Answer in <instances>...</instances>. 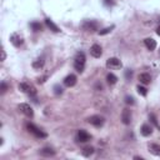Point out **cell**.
Wrapping results in <instances>:
<instances>
[{"instance_id": "18", "label": "cell", "mask_w": 160, "mask_h": 160, "mask_svg": "<svg viewBox=\"0 0 160 160\" xmlns=\"http://www.w3.org/2000/svg\"><path fill=\"white\" fill-rule=\"evenodd\" d=\"M149 151H150L151 154L159 156V155H160V145H158V144H150V145H149Z\"/></svg>"}, {"instance_id": "22", "label": "cell", "mask_w": 160, "mask_h": 160, "mask_svg": "<svg viewBox=\"0 0 160 160\" xmlns=\"http://www.w3.org/2000/svg\"><path fill=\"white\" fill-rule=\"evenodd\" d=\"M30 26H31V29H33L34 31H40V30L43 29V25H41L40 23H35V21H34V23H31V24H30Z\"/></svg>"}, {"instance_id": "23", "label": "cell", "mask_w": 160, "mask_h": 160, "mask_svg": "<svg viewBox=\"0 0 160 160\" xmlns=\"http://www.w3.org/2000/svg\"><path fill=\"white\" fill-rule=\"evenodd\" d=\"M136 90H138V93L141 95V97H146V94H148V89H146V88H144V86H141V85H138Z\"/></svg>"}, {"instance_id": "6", "label": "cell", "mask_w": 160, "mask_h": 160, "mask_svg": "<svg viewBox=\"0 0 160 160\" xmlns=\"http://www.w3.org/2000/svg\"><path fill=\"white\" fill-rule=\"evenodd\" d=\"M99 28V24L94 20H86L83 23V29L85 31H90V33H94V31H97Z\"/></svg>"}, {"instance_id": "4", "label": "cell", "mask_w": 160, "mask_h": 160, "mask_svg": "<svg viewBox=\"0 0 160 160\" xmlns=\"http://www.w3.org/2000/svg\"><path fill=\"white\" fill-rule=\"evenodd\" d=\"M106 67L110 70H118V69H121L123 64H121L120 59H118V58H110V59L106 60Z\"/></svg>"}, {"instance_id": "24", "label": "cell", "mask_w": 160, "mask_h": 160, "mask_svg": "<svg viewBox=\"0 0 160 160\" xmlns=\"http://www.w3.org/2000/svg\"><path fill=\"white\" fill-rule=\"evenodd\" d=\"M53 89H54V94H55V95H61V94H63V91H64V90H63V86H60L59 84L54 85V88H53Z\"/></svg>"}, {"instance_id": "9", "label": "cell", "mask_w": 160, "mask_h": 160, "mask_svg": "<svg viewBox=\"0 0 160 160\" xmlns=\"http://www.w3.org/2000/svg\"><path fill=\"white\" fill-rule=\"evenodd\" d=\"M10 41H11V44H13L14 46L19 48V46H21V45H23L24 39H23V37H21L20 34L14 33V34H11V37H10Z\"/></svg>"}, {"instance_id": "15", "label": "cell", "mask_w": 160, "mask_h": 160, "mask_svg": "<svg viewBox=\"0 0 160 160\" xmlns=\"http://www.w3.org/2000/svg\"><path fill=\"white\" fill-rule=\"evenodd\" d=\"M144 44H145V46L148 48V50H150V51L155 50V48H156V41H155L154 39H151V38H146V39L144 40Z\"/></svg>"}, {"instance_id": "30", "label": "cell", "mask_w": 160, "mask_h": 160, "mask_svg": "<svg viewBox=\"0 0 160 160\" xmlns=\"http://www.w3.org/2000/svg\"><path fill=\"white\" fill-rule=\"evenodd\" d=\"M104 3H105L106 5H110V6H111V5H114V3L111 2V0H104Z\"/></svg>"}, {"instance_id": "10", "label": "cell", "mask_w": 160, "mask_h": 160, "mask_svg": "<svg viewBox=\"0 0 160 160\" xmlns=\"http://www.w3.org/2000/svg\"><path fill=\"white\" fill-rule=\"evenodd\" d=\"M90 54H91V56H94V58H100L102 54H103L102 46L98 45V44H94V45L90 48Z\"/></svg>"}, {"instance_id": "17", "label": "cell", "mask_w": 160, "mask_h": 160, "mask_svg": "<svg viewBox=\"0 0 160 160\" xmlns=\"http://www.w3.org/2000/svg\"><path fill=\"white\" fill-rule=\"evenodd\" d=\"M139 80H140L141 84L146 85V84H149V83L151 81V76H150L148 73H143V74L139 75Z\"/></svg>"}, {"instance_id": "16", "label": "cell", "mask_w": 160, "mask_h": 160, "mask_svg": "<svg viewBox=\"0 0 160 160\" xmlns=\"http://www.w3.org/2000/svg\"><path fill=\"white\" fill-rule=\"evenodd\" d=\"M45 25L51 30V31H54V33H59L60 31V29L53 23V20H50V19H45Z\"/></svg>"}, {"instance_id": "13", "label": "cell", "mask_w": 160, "mask_h": 160, "mask_svg": "<svg viewBox=\"0 0 160 160\" xmlns=\"http://www.w3.org/2000/svg\"><path fill=\"white\" fill-rule=\"evenodd\" d=\"M153 134V126L150 124H144L141 126V135L143 136H149Z\"/></svg>"}, {"instance_id": "1", "label": "cell", "mask_w": 160, "mask_h": 160, "mask_svg": "<svg viewBox=\"0 0 160 160\" xmlns=\"http://www.w3.org/2000/svg\"><path fill=\"white\" fill-rule=\"evenodd\" d=\"M85 61H86V58H85V54L83 51H79L75 56V60H74V68L76 71L79 73H83L84 71V68H85Z\"/></svg>"}, {"instance_id": "3", "label": "cell", "mask_w": 160, "mask_h": 160, "mask_svg": "<svg viewBox=\"0 0 160 160\" xmlns=\"http://www.w3.org/2000/svg\"><path fill=\"white\" fill-rule=\"evenodd\" d=\"M19 89H20L23 93L28 94L30 98H33V97H35V95H37V89H35V86L31 85L30 83H20V84H19Z\"/></svg>"}, {"instance_id": "12", "label": "cell", "mask_w": 160, "mask_h": 160, "mask_svg": "<svg viewBox=\"0 0 160 160\" xmlns=\"http://www.w3.org/2000/svg\"><path fill=\"white\" fill-rule=\"evenodd\" d=\"M63 83L67 88H71V86H74L76 84V76L74 74H70V75H68L65 79H64Z\"/></svg>"}, {"instance_id": "28", "label": "cell", "mask_w": 160, "mask_h": 160, "mask_svg": "<svg viewBox=\"0 0 160 160\" xmlns=\"http://www.w3.org/2000/svg\"><path fill=\"white\" fill-rule=\"evenodd\" d=\"M149 119L153 121V124H154V125H158V121H156V118H155V115H154V114H150V115H149Z\"/></svg>"}, {"instance_id": "31", "label": "cell", "mask_w": 160, "mask_h": 160, "mask_svg": "<svg viewBox=\"0 0 160 160\" xmlns=\"http://www.w3.org/2000/svg\"><path fill=\"white\" fill-rule=\"evenodd\" d=\"M5 56H6V55H5V51H4V49H3V50H2V60H5Z\"/></svg>"}, {"instance_id": "5", "label": "cell", "mask_w": 160, "mask_h": 160, "mask_svg": "<svg viewBox=\"0 0 160 160\" xmlns=\"http://www.w3.org/2000/svg\"><path fill=\"white\" fill-rule=\"evenodd\" d=\"M88 123L94 125L95 128H102L104 125V123H105V119L103 116H100V115H93V116H90L88 119Z\"/></svg>"}, {"instance_id": "2", "label": "cell", "mask_w": 160, "mask_h": 160, "mask_svg": "<svg viewBox=\"0 0 160 160\" xmlns=\"http://www.w3.org/2000/svg\"><path fill=\"white\" fill-rule=\"evenodd\" d=\"M26 129L30 134H33L35 138H39V139H43V138H46V133H44L41 129H39V128L34 124L31 123H28L26 124Z\"/></svg>"}, {"instance_id": "14", "label": "cell", "mask_w": 160, "mask_h": 160, "mask_svg": "<svg viewBox=\"0 0 160 160\" xmlns=\"http://www.w3.org/2000/svg\"><path fill=\"white\" fill-rule=\"evenodd\" d=\"M39 154H40L41 156L50 158V156H54V155H55V150L51 149V148H43V149L39 151Z\"/></svg>"}, {"instance_id": "7", "label": "cell", "mask_w": 160, "mask_h": 160, "mask_svg": "<svg viewBox=\"0 0 160 160\" xmlns=\"http://www.w3.org/2000/svg\"><path fill=\"white\" fill-rule=\"evenodd\" d=\"M18 109L25 115V116H28V118H33L34 116V111H33V109H31V106L29 105V104H26V103H23V104H20L19 106H18Z\"/></svg>"}, {"instance_id": "27", "label": "cell", "mask_w": 160, "mask_h": 160, "mask_svg": "<svg viewBox=\"0 0 160 160\" xmlns=\"http://www.w3.org/2000/svg\"><path fill=\"white\" fill-rule=\"evenodd\" d=\"M125 78H126V80H130V79L133 78V71H132L130 69L125 70Z\"/></svg>"}, {"instance_id": "11", "label": "cell", "mask_w": 160, "mask_h": 160, "mask_svg": "<svg viewBox=\"0 0 160 160\" xmlns=\"http://www.w3.org/2000/svg\"><path fill=\"white\" fill-rule=\"evenodd\" d=\"M121 120L125 125H129L132 121V111L129 109H124L121 113Z\"/></svg>"}, {"instance_id": "8", "label": "cell", "mask_w": 160, "mask_h": 160, "mask_svg": "<svg viewBox=\"0 0 160 160\" xmlns=\"http://www.w3.org/2000/svg\"><path fill=\"white\" fill-rule=\"evenodd\" d=\"M76 141L78 143H86V141H89L90 139H91V136H90V134L89 133H86L85 130H83V129H80L79 132H78V134H76Z\"/></svg>"}, {"instance_id": "29", "label": "cell", "mask_w": 160, "mask_h": 160, "mask_svg": "<svg viewBox=\"0 0 160 160\" xmlns=\"http://www.w3.org/2000/svg\"><path fill=\"white\" fill-rule=\"evenodd\" d=\"M6 89H8V85L3 81V83H2V94H4V93L6 91Z\"/></svg>"}, {"instance_id": "26", "label": "cell", "mask_w": 160, "mask_h": 160, "mask_svg": "<svg viewBox=\"0 0 160 160\" xmlns=\"http://www.w3.org/2000/svg\"><path fill=\"white\" fill-rule=\"evenodd\" d=\"M125 103H126L128 105H134V104H135L133 97H126V98H125Z\"/></svg>"}, {"instance_id": "19", "label": "cell", "mask_w": 160, "mask_h": 160, "mask_svg": "<svg viewBox=\"0 0 160 160\" xmlns=\"http://www.w3.org/2000/svg\"><path fill=\"white\" fill-rule=\"evenodd\" d=\"M94 148L93 146H85L83 150H81V154L85 156V158H90L93 154H94Z\"/></svg>"}, {"instance_id": "32", "label": "cell", "mask_w": 160, "mask_h": 160, "mask_svg": "<svg viewBox=\"0 0 160 160\" xmlns=\"http://www.w3.org/2000/svg\"><path fill=\"white\" fill-rule=\"evenodd\" d=\"M156 34H158V35H160V26L156 29Z\"/></svg>"}, {"instance_id": "20", "label": "cell", "mask_w": 160, "mask_h": 160, "mask_svg": "<svg viewBox=\"0 0 160 160\" xmlns=\"http://www.w3.org/2000/svg\"><path fill=\"white\" fill-rule=\"evenodd\" d=\"M106 80H108V84L109 85H115L116 84V81H118V78H116V75H114V74H108L106 75Z\"/></svg>"}, {"instance_id": "21", "label": "cell", "mask_w": 160, "mask_h": 160, "mask_svg": "<svg viewBox=\"0 0 160 160\" xmlns=\"http://www.w3.org/2000/svg\"><path fill=\"white\" fill-rule=\"evenodd\" d=\"M43 67H44V59L43 58H40V59H38V60H35L33 63V68L34 69H40Z\"/></svg>"}, {"instance_id": "25", "label": "cell", "mask_w": 160, "mask_h": 160, "mask_svg": "<svg viewBox=\"0 0 160 160\" xmlns=\"http://www.w3.org/2000/svg\"><path fill=\"white\" fill-rule=\"evenodd\" d=\"M113 29H114V25H113V26H109V28H105V29H103V30H99V35H105V34H109Z\"/></svg>"}]
</instances>
